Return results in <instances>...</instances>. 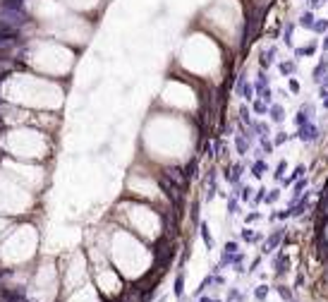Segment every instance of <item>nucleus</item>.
Listing matches in <instances>:
<instances>
[{"label":"nucleus","mask_w":328,"mask_h":302,"mask_svg":"<svg viewBox=\"0 0 328 302\" xmlns=\"http://www.w3.org/2000/svg\"><path fill=\"white\" fill-rule=\"evenodd\" d=\"M208 24L213 27L216 34L223 36V41H240V31H242V7L237 0H216L208 7Z\"/></svg>","instance_id":"1"},{"label":"nucleus","mask_w":328,"mask_h":302,"mask_svg":"<svg viewBox=\"0 0 328 302\" xmlns=\"http://www.w3.org/2000/svg\"><path fill=\"white\" fill-rule=\"evenodd\" d=\"M295 137H300L302 142H314L316 137H319V130H316L312 123H307V125H302L300 130H297V135Z\"/></svg>","instance_id":"2"},{"label":"nucleus","mask_w":328,"mask_h":302,"mask_svg":"<svg viewBox=\"0 0 328 302\" xmlns=\"http://www.w3.org/2000/svg\"><path fill=\"white\" fill-rule=\"evenodd\" d=\"M280 237H283V228H278V230L268 237V242L263 245V252H266V254H268V252H273V249L278 247V242H280Z\"/></svg>","instance_id":"3"},{"label":"nucleus","mask_w":328,"mask_h":302,"mask_svg":"<svg viewBox=\"0 0 328 302\" xmlns=\"http://www.w3.org/2000/svg\"><path fill=\"white\" fill-rule=\"evenodd\" d=\"M268 113H271V120H273V123H283V120H285V110H283V106H280V103L271 106V108H268Z\"/></svg>","instance_id":"4"},{"label":"nucleus","mask_w":328,"mask_h":302,"mask_svg":"<svg viewBox=\"0 0 328 302\" xmlns=\"http://www.w3.org/2000/svg\"><path fill=\"white\" fill-rule=\"evenodd\" d=\"M275 293L280 295V300H285V302H292V300H295V293L287 288V286H275Z\"/></svg>","instance_id":"5"},{"label":"nucleus","mask_w":328,"mask_h":302,"mask_svg":"<svg viewBox=\"0 0 328 302\" xmlns=\"http://www.w3.org/2000/svg\"><path fill=\"white\" fill-rule=\"evenodd\" d=\"M268 290H271V288H268V286H259V288L254 290V298H257V300H259V302H263V300H266V298H268Z\"/></svg>","instance_id":"6"},{"label":"nucleus","mask_w":328,"mask_h":302,"mask_svg":"<svg viewBox=\"0 0 328 302\" xmlns=\"http://www.w3.org/2000/svg\"><path fill=\"white\" fill-rule=\"evenodd\" d=\"M263 170H266V163H263V161H259V163L252 165V175H254V178H261V175H263Z\"/></svg>","instance_id":"7"},{"label":"nucleus","mask_w":328,"mask_h":302,"mask_svg":"<svg viewBox=\"0 0 328 302\" xmlns=\"http://www.w3.org/2000/svg\"><path fill=\"white\" fill-rule=\"evenodd\" d=\"M285 168H287V163H285V161H280V163H278V170H275V173H273V178H283V173H285Z\"/></svg>","instance_id":"8"},{"label":"nucleus","mask_w":328,"mask_h":302,"mask_svg":"<svg viewBox=\"0 0 328 302\" xmlns=\"http://www.w3.org/2000/svg\"><path fill=\"white\" fill-rule=\"evenodd\" d=\"M295 68H297L295 63H283V65H280V72H283V75H287V72H292Z\"/></svg>","instance_id":"9"},{"label":"nucleus","mask_w":328,"mask_h":302,"mask_svg":"<svg viewBox=\"0 0 328 302\" xmlns=\"http://www.w3.org/2000/svg\"><path fill=\"white\" fill-rule=\"evenodd\" d=\"M283 142H287V135H285V132H280V135L275 137V147H278V144H283Z\"/></svg>","instance_id":"10"},{"label":"nucleus","mask_w":328,"mask_h":302,"mask_svg":"<svg viewBox=\"0 0 328 302\" xmlns=\"http://www.w3.org/2000/svg\"><path fill=\"white\" fill-rule=\"evenodd\" d=\"M275 199H278V190H273L271 194H266V202H268V204H271V202H275Z\"/></svg>","instance_id":"11"},{"label":"nucleus","mask_w":328,"mask_h":302,"mask_svg":"<svg viewBox=\"0 0 328 302\" xmlns=\"http://www.w3.org/2000/svg\"><path fill=\"white\" fill-rule=\"evenodd\" d=\"M290 89H292V91H295V94H297V91H300V84H297V79H290Z\"/></svg>","instance_id":"12"},{"label":"nucleus","mask_w":328,"mask_h":302,"mask_svg":"<svg viewBox=\"0 0 328 302\" xmlns=\"http://www.w3.org/2000/svg\"><path fill=\"white\" fill-rule=\"evenodd\" d=\"M201 302H220V300H208V298H201Z\"/></svg>","instance_id":"13"},{"label":"nucleus","mask_w":328,"mask_h":302,"mask_svg":"<svg viewBox=\"0 0 328 302\" xmlns=\"http://www.w3.org/2000/svg\"><path fill=\"white\" fill-rule=\"evenodd\" d=\"M326 108H328V98H326Z\"/></svg>","instance_id":"14"}]
</instances>
